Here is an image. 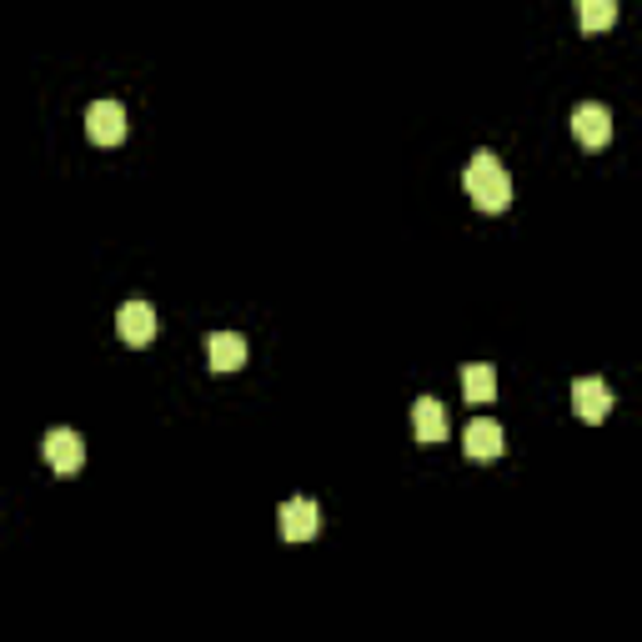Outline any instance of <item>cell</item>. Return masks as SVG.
Here are the masks:
<instances>
[{"label": "cell", "instance_id": "obj_1", "mask_svg": "<svg viewBox=\"0 0 642 642\" xmlns=\"http://www.w3.org/2000/svg\"><path fill=\"white\" fill-rule=\"evenodd\" d=\"M462 181H467L472 206H477V211H487V216L507 211V201H512V176H507L502 166H497V156H492V151H477Z\"/></svg>", "mask_w": 642, "mask_h": 642}, {"label": "cell", "instance_id": "obj_2", "mask_svg": "<svg viewBox=\"0 0 642 642\" xmlns=\"http://www.w3.org/2000/svg\"><path fill=\"white\" fill-rule=\"evenodd\" d=\"M40 452H46L50 472H81V462H86V442H81V432H71V427H50L46 442H40Z\"/></svg>", "mask_w": 642, "mask_h": 642}, {"label": "cell", "instance_id": "obj_3", "mask_svg": "<svg viewBox=\"0 0 642 642\" xmlns=\"http://www.w3.org/2000/svg\"><path fill=\"white\" fill-rule=\"evenodd\" d=\"M276 522H282L286 543H311V537L321 532V507L311 502V497H292V502H282Z\"/></svg>", "mask_w": 642, "mask_h": 642}, {"label": "cell", "instance_id": "obj_4", "mask_svg": "<svg viewBox=\"0 0 642 642\" xmlns=\"http://www.w3.org/2000/svg\"><path fill=\"white\" fill-rule=\"evenodd\" d=\"M572 136H578L587 151H603L607 141H613V111L597 106V100L578 106V111H572Z\"/></svg>", "mask_w": 642, "mask_h": 642}, {"label": "cell", "instance_id": "obj_5", "mask_svg": "<svg viewBox=\"0 0 642 642\" xmlns=\"http://www.w3.org/2000/svg\"><path fill=\"white\" fill-rule=\"evenodd\" d=\"M86 136L96 141V146H121L126 141V111L121 100H96L86 111Z\"/></svg>", "mask_w": 642, "mask_h": 642}, {"label": "cell", "instance_id": "obj_6", "mask_svg": "<svg viewBox=\"0 0 642 642\" xmlns=\"http://www.w3.org/2000/svg\"><path fill=\"white\" fill-rule=\"evenodd\" d=\"M116 332H121L126 346H151V336H156V311H151V301H121Z\"/></svg>", "mask_w": 642, "mask_h": 642}, {"label": "cell", "instance_id": "obj_7", "mask_svg": "<svg viewBox=\"0 0 642 642\" xmlns=\"http://www.w3.org/2000/svg\"><path fill=\"white\" fill-rule=\"evenodd\" d=\"M572 407H578L582 421H603L613 412V387L603 377H578L572 382Z\"/></svg>", "mask_w": 642, "mask_h": 642}, {"label": "cell", "instance_id": "obj_8", "mask_svg": "<svg viewBox=\"0 0 642 642\" xmlns=\"http://www.w3.org/2000/svg\"><path fill=\"white\" fill-rule=\"evenodd\" d=\"M412 432H417L421 447L447 442V412L437 396H417V407H412Z\"/></svg>", "mask_w": 642, "mask_h": 642}, {"label": "cell", "instance_id": "obj_9", "mask_svg": "<svg viewBox=\"0 0 642 642\" xmlns=\"http://www.w3.org/2000/svg\"><path fill=\"white\" fill-rule=\"evenodd\" d=\"M206 361H211V371H236V367H247V336H241V332H211Z\"/></svg>", "mask_w": 642, "mask_h": 642}, {"label": "cell", "instance_id": "obj_10", "mask_svg": "<svg viewBox=\"0 0 642 642\" xmlns=\"http://www.w3.org/2000/svg\"><path fill=\"white\" fill-rule=\"evenodd\" d=\"M462 447H467V457H477V462L502 457V427H497L492 417H477L467 427V437H462Z\"/></svg>", "mask_w": 642, "mask_h": 642}, {"label": "cell", "instance_id": "obj_11", "mask_svg": "<svg viewBox=\"0 0 642 642\" xmlns=\"http://www.w3.org/2000/svg\"><path fill=\"white\" fill-rule=\"evenodd\" d=\"M462 392H467L472 407L492 402V396H497V371H492V367H482V361H472V367L462 371Z\"/></svg>", "mask_w": 642, "mask_h": 642}, {"label": "cell", "instance_id": "obj_12", "mask_svg": "<svg viewBox=\"0 0 642 642\" xmlns=\"http://www.w3.org/2000/svg\"><path fill=\"white\" fill-rule=\"evenodd\" d=\"M613 21H618L613 0H582V31H607Z\"/></svg>", "mask_w": 642, "mask_h": 642}]
</instances>
